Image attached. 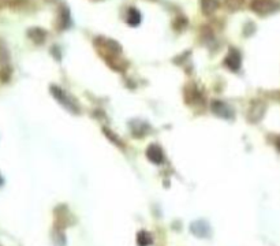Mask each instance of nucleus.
Instances as JSON below:
<instances>
[{"label":"nucleus","instance_id":"obj_1","mask_svg":"<svg viewBox=\"0 0 280 246\" xmlns=\"http://www.w3.org/2000/svg\"><path fill=\"white\" fill-rule=\"evenodd\" d=\"M51 92H52V96H54L65 108L69 109L73 114H80V107H78L77 101L76 100H73L65 90H62L59 86H51Z\"/></svg>","mask_w":280,"mask_h":246},{"label":"nucleus","instance_id":"obj_2","mask_svg":"<svg viewBox=\"0 0 280 246\" xmlns=\"http://www.w3.org/2000/svg\"><path fill=\"white\" fill-rule=\"evenodd\" d=\"M250 8L259 15H268L278 10V4L274 0H252Z\"/></svg>","mask_w":280,"mask_h":246},{"label":"nucleus","instance_id":"obj_3","mask_svg":"<svg viewBox=\"0 0 280 246\" xmlns=\"http://www.w3.org/2000/svg\"><path fill=\"white\" fill-rule=\"evenodd\" d=\"M265 109H267V105L263 101H253L248 111L249 122H252V123L260 122V120L263 119V116H264Z\"/></svg>","mask_w":280,"mask_h":246},{"label":"nucleus","instance_id":"obj_4","mask_svg":"<svg viewBox=\"0 0 280 246\" xmlns=\"http://www.w3.org/2000/svg\"><path fill=\"white\" fill-rule=\"evenodd\" d=\"M210 109H212V112L217 116H220L223 119H231L232 116H234V111L230 105H227L226 103H223V101H212L210 104Z\"/></svg>","mask_w":280,"mask_h":246},{"label":"nucleus","instance_id":"obj_5","mask_svg":"<svg viewBox=\"0 0 280 246\" xmlns=\"http://www.w3.org/2000/svg\"><path fill=\"white\" fill-rule=\"evenodd\" d=\"M146 158L149 159L152 163L162 164L164 162V153H163L162 148L159 147V145L152 144L146 149Z\"/></svg>","mask_w":280,"mask_h":246},{"label":"nucleus","instance_id":"obj_6","mask_svg":"<svg viewBox=\"0 0 280 246\" xmlns=\"http://www.w3.org/2000/svg\"><path fill=\"white\" fill-rule=\"evenodd\" d=\"M190 229H191V233L197 235V237H199V238H205V237H209L210 235L209 224L206 223V222H202V220L194 222Z\"/></svg>","mask_w":280,"mask_h":246},{"label":"nucleus","instance_id":"obj_7","mask_svg":"<svg viewBox=\"0 0 280 246\" xmlns=\"http://www.w3.org/2000/svg\"><path fill=\"white\" fill-rule=\"evenodd\" d=\"M224 65L232 71H238L241 67V55L238 54L237 51H231L230 54L227 55Z\"/></svg>","mask_w":280,"mask_h":246},{"label":"nucleus","instance_id":"obj_8","mask_svg":"<svg viewBox=\"0 0 280 246\" xmlns=\"http://www.w3.org/2000/svg\"><path fill=\"white\" fill-rule=\"evenodd\" d=\"M185 98H186V101H187L190 105H193V104H197L198 101H201V100H202V96H201V93L197 90V87L188 86L186 87Z\"/></svg>","mask_w":280,"mask_h":246},{"label":"nucleus","instance_id":"obj_9","mask_svg":"<svg viewBox=\"0 0 280 246\" xmlns=\"http://www.w3.org/2000/svg\"><path fill=\"white\" fill-rule=\"evenodd\" d=\"M27 36L32 38V41H34L36 44H43L45 36H47V32L40 29V27H32V29L27 30Z\"/></svg>","mask_w":280,"mask_h":246},{"label":"nucleus","instance_id":"obj_10","mask_svg":"<svg viewBox=\"0 0 280 246\" xmlns=\"http://www.w3.org/2000/svg\"><path fill=\"white\" fill-rule=\"evenodd\" d=\"M130 129H131V133H133L137 138H140V137L145 136L146 134L148 126H146L144 122H141V120H133V122L130 123Z\"/></svg>","mask_w":280,"mask_h":246},{"label":"nucleus","instance_id":"obj_11","mask_svg":"<svg viewBox=\"0 0 280 246\" xmlns=\"http://www.w3.org/2000/svg\"><path fill=\"white\" fill-rule=\"evenodd\" d=\"M8 60H10L8 51L5 48L4 43L0 41V66H1V69H3V67H10V66H8Z\"/></svg>","mask_w":280,"mask_h":246},{"label":"nucleus","instance_id":"obj_12","mask_svg":"<svg viewBox=\"0 0 280 246\" xmlns=\"http://www.w3.org/2000/svg\"><path fill=\"white\" fill-rule=\"evenodd\" d=\"M52 241L55 242V245L58 246H65L66 245V237L63 235V231L59 227H56L52 233Z\"/></svg>","mask_w":280,"mask_h":246},{"label":"nucleus","instance_id":"obj_13","mask_svg":"<svg viewBox=\"0 0 280 246\" xmlns=\"http://www.w3.org/2000/svg\"><path fill=\"white\" fill-rule=\"evenodd\" d=\"M127 22L131 26H137L141 22V14L135 8H130L129 14H127Z\"/></svg>","mask_w":280,"mask_h":246},{"label":"nucleus","instance_id":"obj_14","mask_svg":"<svg viewBox=\"0 0 280 246\" xmlns=\"http://www.w3.org/2000/svg\"><path fill=\"white\" fill-rule=\"evenodd\" d=\"M137 244L140 246H149L152 244V237L146 231H141L137 237Z\"/></svg>","mask_w":280,"mask_h":246},{"label":"nucleus","instance_id":"obj_15","mask_svg":"<svg viewBox=\"0 0 280 246\" xmlns=\"http://www.w3.org/2000/svg\"><path fill=\"white\" fill-rule=\"evenodd\" d=\"M217 7H219V3L216 0H204L202 3V10L205 14H212Z\"/></svg>","mask_w":280,"mask_h":246},{"label":"nucleus","instance_id":"obj_16","mask_svg":"<svg viewBox=\"0 0 280 246\" xmlns=\"http://www.w3.org/2000/svg\"><path fill=\"white\" fill-rule=\"evenodd\" d=\"M241 1H242V0H227V4L230 5L231 8H237V7H239V4H241Z\"/></svg>","mask_w":280,"mask_h":246},{"label":"nucleus","instance_id":"obj_17","mask_svg":"<svg viewBox=\"0 0 280 246\" xmlns=\"http://www.w3.org/2000/svg\"><path fill=\"white\" fill-rule=\"evenodd\" d=\"M275 145H276V148H278V151L280 152V136L276 138V141H275Z\"/></svg>","mask_w":280,"mask_h":246}]
</instances>
